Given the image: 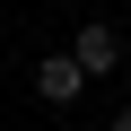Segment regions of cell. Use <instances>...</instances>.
Listing matches in <instances>:
<instances>
[{
  "instance_id": "3957f363",
  "label": "cell",
  "mask_w": 131,
  "mask_h": 131,
  "mask_svg": "<svg viewBox=\"0 0 131 131\" xmlns=\"http://www.w3.org/2000/svg\"><path fill=\"white\" fill-rule=\"evenodd\" d=\"M114 131H131V105H122V114H114Z\"/></svg>"
},
{
  "instance_id": "6da1fadb",
  "label": "cell",
  "mask_w": 131,
  "mask_h": 131,
  "mask_svg": "<svg viewBox=\"0 0 131 131\" xmlns=\"http://www.w3.org/2000/svg\"><path fill=\"white\" fill-rule=\"evenodd\" d=\"M35 96H44L52 114H61V105H79V96H88V70H79V52H44V61H35Z\"/></svg>"
},
{
  "instance_id": "7a4b0ae2",
  "label": "cell",
  "mask_w": 131,
  "mask_h": 131,
  "mask_svg": "<svg viewBox=\"0 0 131 131\" xmlns=\"http://www.w3.org/2000/svg\"><path fill=\"white\" fill-rule=\"evenodd\" d=\"M70 52H79V70H88V79H114V70H122V26H105V18H96V26H79V35H70Z\"/></svg>"
}]
</instances>
